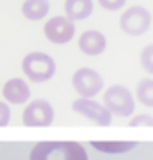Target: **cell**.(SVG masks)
<instances>
[{
	"label": "cell",
	"instance_id": "cell-9",
	"mask_svg": "<svg viewBox=\"0 0 153 160\" xmlns=\"http://www.w3.org/2000/svg\"><path fill=\"white\" fill-rule=\"evenodd\" d=\"M78 45H79V51L83 54H87V56H99L106 49V38L99 31L90 29V31L81 32Z\"/></svg>",
	"mask_w": 153,
	"mask_h": 160
},
{
	"label": "cell",
	"instance_id": "cell-5",
	"mask_svg": "<svg viewBox=\"0 0 153 160\" xmlns=\"http://www.w3.org/2000/svg\"><path fill=\"white\" fill-rule=\"evenodd\" d=\"M103 85L105 81H103L101 74L95 72L90 67H81L72 76V88L78 92L79 97H85V99L95 97L103 90Z\"/></svg>",
	"mask_w": 153,
	"mask_h": 160
},
{
	"label": "cell",
	"instance_id": "cell-15",
	"mask_svg": "<svg viewBox=\"0 0 153 160\" xmlns=\"http://www.w3.org/2000/svg\"><path fill=\"white\" fill-rule=\"evenodd\" d=\"M140 65L148 74L153 72V45H146L140 52Z\"/></svg>",
	"mask_w": 153,
	"mask_h": 160
},
{
	"label": "cell",
	"instance_id": "cell-14",
	"mask_svg": "<svg viewBox=\"0 0 153 160\" xmlns=\"http://www.w3.org/2000/svg\"><path fill=\"white\" fill-rule=\"evenodd\" d=\"M137 97H139V102H142L144 106L151 108V106H153V79L144 78V79L139 81V85H137Z\"/></svg>",
	"mask_w": 153,
	"mask_h": 160
},
{
	"label": "cell",
	"instance_id": "cell-18",
	"mask_svg": "<svg viewBox=\"0 0 153 160\" xmlns=\"http://www.w3.org/2000/svg\"><path fill=\"white\" fill-rule=\"evenodd\" d=\"M130 124H131V126H142V124H146V126H151V124H153V119H151L150 115H140L139 119H133Z\"/></svg>",
	"mask_w": 153,
	"mask_h": 160
},
{
	"label": "cell",
	"instance_id": "cell-7",
	"mask_svg": "<svg viewBox=\"0 0 153 160\" xmlns=\"http://www.w3.org/2000/svg\"><path fill=\"white\" fill-rule=\"evenodd\" d=\"M45 38L54 45H65L74 38L76 25L67 16H52L43 27Z\"/></svg>",
	"mask_w": 153,
	"mask_h": 160
},
{
	"label": "cell",
	"instance_id": "cell-17",
	"mask_svg": "<svg viewBox=\"0 0 153 160\" xmlns=\"http://www.w3.org/2000/svg\"><path fill=\"white\" fill-rule=\"evenodd\" d=\"M11 121V110H9L8 102H0V128L8 126Z\"/></svg>",
	"mask_w": 153,
	"mask_h": 160
},
{
	"label": "cell",
	"instance_id": "cell-16",
	"mask_svg": "<svg viewBox=\"0 0 153 160\" xmlns=\"http://www.w3.org/2000/svg\"><path fill=\"white\" fill-rule=\"evenodd\" d=\"M97 2L106 11H117V9H121L126 4V0H97Z\"/></svg>",
	"mask_w": 153,
	"mask_h": 160
},
{
	"label": "cell",
	"instance_id": "cell-6",
	"mask_svg": "<svg viewBox=\"0 0 153 160\" xmlns=\"http://www.w3.org/2000/svg\"><path fill=\"white\" fill-rule=\"evenodd\" d=\"M52 121H54V110L51 102H47L45 99H36L29 102L22 113L23 126H29V128H45V126H51Z\"/></svg>",
	"mask_w": 153,
	"mask_h": 160
},
{
	"label": "cell",
	"instance_id": "cell-10",
	"mask_svg": "<svg viewBox=\"0 0 153 160\" xmlns=\"http://www.w3.org/2000/svg\"><path fill=\"white\" fill-rule=\"evenodd\" d=\"M2 94L6 97V101L11 104H23L29 101L31 97V88L20 78H13V79L6 81V85L2 87Z\"/></svg>",
	"mask_w": 153,
	"mask_h": 160
},
{
	"label": "cell",
	"instance_id": "cell-4",
	"mask_svg": "<svg viewBox=\"0 0 153 160\" xmlns=\"http://www.w3.org/2000/svg\"><path fill=\"white\" fill-rule=\"evenodd\" d=\"M119 25L130 36H142L151 27V13L142 6H131L121 15Z\"/></svg>",
	"mask_w": 153,
	"mask_h": 160
},
{
	"label": "cell",
	"instance_id": "cell-8",
	"mask_svg": "<svg viewBox=\"0 0 153 160\" xmlns=\"http://www.w3.org/2000/svg\"><path fill=\"white\" fill-rule=\"evenodd\" d=\"M72 110L79 115L87 117L90 122L97 124V126H110L112 124V113L103 106L101 102H95L94 99L78 97L72 102Z\"/></svg>",
	"mask_w": 153,
	"mask_h": 160
},
{
	"label": "cell",
	"instance_id": "cell-13",
	"mask_svg": "<svg viewBox=\"0 0 153 160\" xmlns=\"http://www.w3.org/2000/svg\"><path fill=\"white\" fill-rule=\"evenodd\" d=\"M90 144L94 146V149L103 153H126L133 149L137 142L135 140H117V142H106V140H92Z\"/></svg>",
	"mask_w": 153,
	"mask_h": 160
},
{
	"label": "cell",
	"instance_id": "cell-1",
	"mask_svg": "<svg viewBox=\"0 0 153 160\" xmlns=\"http://www.w3.org/2000/svg\"><path fill=\"white\" fill-rule=\"evenodd\" d=\"M31 160H88V155L81 142L49 140V142H38L33 148Z\"/></svg>",
	"mask_w": 153,
	"mask_h": 160
},
{
	"label": "cell",
	"instance_id": "cell-11",
	"mask_svg": "<svg viewBox=\"0 0 153 160\" xmlns=\"http://www.w3.org/2000/svg\"><path fill=\"white\" fill-rule=\"evenodd\" d=\"M94 11V2L92 0H67L65 2V13L67 18L78 22V20H85L92 15Z\"/></svg>",
	"mask_w": 153,
	"mask_h": 160
},
{
	"label": "cell",
	"instance_id": "cell-3",
	"mask_svg": "<svg viewBox=\"0 0 153 160\" xmlns=\"http://www.w3.org/2000/svg\"><path fill=\"white\" fill-rule=\"evenodd\" d=\"M103 106L108 110L110 113L117 117H128L133 113L135 102H133V95L130 90L123 85H114V87L106 88L105 97H103Z\"/></svg>",
	"mask_w": 153,
	"mask_h": 160
},
{
	"label": "cell",
	"instance_id": "cell-2",
	"mask_svg": "<svg viewBox=\"0 0 153 160\" xmlns=\"http://www.w3.org/2000/svg\"><path fill=\"white\" fill-rule=\"evenodd\" d=\"M22 70L34 83L49 81L56 74V61L45 52H29L22 59Z\"/></svg>",
	"mask_w": 153,
	"mask_h": 160
},
{
	"label": "cell",
	"instance_id": "cell-12",
	"mask_svg": "<svg viewBox=\"0 0 153 160\" xmlns=\"http://www.w3.org/2000/svg\"><path fill=\"white\" fill-rule=\"evenodd\" d=\"M49 13V0H25L22 6V15L27 20L38 22Z\"/></svg>",
	"mask_w": 153,
	"mask_h": 160
}]
</instances>
